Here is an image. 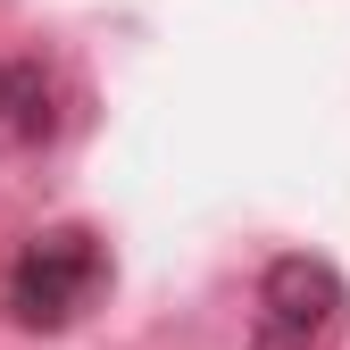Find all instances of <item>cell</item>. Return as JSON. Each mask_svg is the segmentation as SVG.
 <instances>
[{"instance_id":"cell-3","label":"cell","mask_w":350,"mask_h":350,"mask_svg":"<svg viewBox=\"0 0 350 350\" xmlns=\"http://www.w3.org/2000/svg\"><path fill=\"white\" fill-rule=\"evenodd\" d=\"M51 134H59V92L42 75V59H0V142L33 150Z\"/></svg>"},{"instance_id":"cell-1","label":"cell","mask_w":350,"mask_h":350,"mask_svg":"<svg viewBox=\"0 0 350 350\" xmlns=\"http://www.w3.org/2000/svg\"><path fill=\"white\" fill-rule=\"evenodd\" d=\"M109 284V250L83 234V226H51V234H33L17 250V267H9V317L17 325H75L83 309L100 300Z\"/></svg>"},{"instance_id":"cell-2","label":"cell","mask_w":350,"mask_h":350,"mask_svg":"<svg viewBox=\"0 0 350 350\" xmlns=\"http://www.w3.org/2000/svg\"><path fill=\"white\" fill-rule=\"evenodd\" d=\"M342 309L350 292L325 258H275L258 275V309H250V350H325L342 334Z\"/></svg>"}]
</instances>
